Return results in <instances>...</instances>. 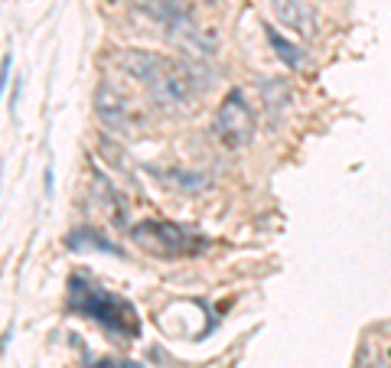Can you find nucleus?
Segmentation results:
<instances>
[{"label": "nucleus", "instance_id": "f257e3e1", "mask_svg": "<svg viewBox=\"0 0 391 368\" xmlns=\"http://www.w3.org/2000/svg\"><path fill=\"white\" fill-rule=\"evenodd\" d=\"M69 310L72 313H82V316H92L105 330L118 332V336H124V339H134L140 330L137 313H134V307H130L127 300H121L118 293L101 290L95 280H85V277H72Z\"/></svg>", "mask_w": 391, "mask_h": 368}, {"label": "nucleus", "instance_id": "f03ea898", "mask_svg": "<svg viewBox=\"0 0 391 368\" xmlns=\"http://www.w3.org/2000/svg\"><path fill=\"white\" fill-rule=\"evenodd\" d=\"M130 238H134V245H140L147 254H154V258H179V254H189L199 248L196 231L183 228L177 222H154V219L134 225Z\"/></svg>", "mask_w": 391, "mask_h": 368}, {"label": "nucleus", "instance_id": "7ed1b4c3", "mask_svg": "<svg viewBox=\"0 0 391 368\" xmlns=\"http://www.w3.org/2000/svg\"><path fill=\"white\" fill-rule=\"evenodd\" d=\"M95 115L111 134L118 137H134L140 131V115L134 111V105L127 101V95L111 82H101L95 88Z\"/></svg>", "mask_w": 391, "mask_h": 368}, {"label": "nucleus", "instance_id": "20e7f679", "mask_svg": "<svg viewBox=\"0 0 391 368\" xmlns=\"http://www.w3.org/2000/svg\"><path fill=\"white\" fill-rule=\"evenodd\" d=\"M215 134L225 147H245L254 137V115L248 107L245 92L231 88L215 111Z\"/></svg>", "mask_w": 391, "mask_h": 368}, {"label": "nucleus", "instance_id": "39448f33", "mask_svg": "<svg viewBox=\"0 0 391 368\" xmlns=\"http://www.w3.org/2000/svg\"><path fill=\"white\" fill-rule=\"evenodd\" d=\"M167 62L170 59L150 53V49H118V53H115V65H118V69H121L124 75H130L134 82H140L144 88L154 85V78L167 69Z\"/></svg>", "mask_w": 391, "mask_h": 368}, {"label": "nucleus", "instance_id": "423d86ee", "mask_svg": "<svg viewBox=\"0 0 391 368\" xmlns=\"http://www.w3.org/2000/svg\"><path fill=\"white\" fill-rule=\"evenodd\" d=\"M271 10H274L277 23H284L297 36H316L320 20H316V10L310 7V0H271Z\"/></svg>", "mask_w": 391, "mask_h": 368}, {"label": "nucleus", "instance_id": "0eeeda50", "mask_svg": "<svg viewBox=\"0 0 391 368\" xmlns=\"http://www.w3.org/2000/svg\"><path fill=\"white\" fill-rule=\"evenodd\" d=\"M115 4H130V7L144 10L150 20H157V23H163V26L179 14V7L173 4V0H115Z\"/></svg>", "mask_w": 391, "mask_h": 368}, {"label": "nucleus", "instance_id": "6e6552de", "mask_svg": "<svg viewBox=\"0 0 391 368\" xmlns=\"http://www.w3.org/2000/svg\"><path fill=\"white\" fill-rule=\"evenodd\" d=\"M261 98H264L271 115H281V111L291 105V88H287L281 78H264V82H261Z\"/></svg>", "mask_w": 391, "mask_h": 368}, {"label": "nucleus", "instance_id": "1a4fd4ad", "mask_svg": "<svg viewBox=\"0 0 391 368\" xmlns=\"http://www.w3.org/2000/svg\"><path fill=\"white\" fill-rule=\"evenodd\" d=\"M264 33H268V43L274 46V53L281 56V62H287L291 69H300V65H303V53L293 46L291 39H284L281 33L274 30V26H264Z\"/></svg>", "mask_w": 391, "mask_h": 368}, {"label": "nucleus", "instance_id": "9d476101", "mask_svg": "<svg viewBox=\"0 0 391 368\" xmlns=\"http://www.w3.org/2000/svg\"><path fill=\"white\" fill-rule=\"evenodd\" d=\"M69 248H95V251L118 254V245H111L108 238L98 235V231H75V235H69Z\"/></svg>", "mask_w": 391, "mask_h": 368}, {"label": "nucleus", "instance_id": "9b49d317", "mask_svg": "<svg viewBox=\"0 0 391 368\" xmlns=\"http://www.w3.org/2000/svg\"><path fill=\"white\" fill-rule=\"evenodd\" d=\"M359 368H391V362H385L382 355H375V359H368V352H362Z\"/></svg>", "mask_w": 391, "mask_h": 368}, {"label": "nucleus", "instance_id": "f8f14e48", "mask_svg": "<svg viewBox=\"0 0 391 368\" xmlns=\"http://www.w3.org/2000/svg\"><path fill=\"white\" fill-rule=\"evenodd\" d=\"M7 78H10V53L4 56V85H7Z\"/></svg>", "mask_w": 391, "mask_h": 368}, {"label": "nucleus", "instance_id": "ddd939ff", "mask_svg": "<svg viewBox=\"0 0 391 368\" xmlns=\"http://www.w3.org/2000/svg\"><path fill=\"white\" fill-rule=\"evenodd\" d=\"M196 4H215V0H196Z\"/></svg>", "mask_w": 391, "mask_h": 368}]
</instances>
